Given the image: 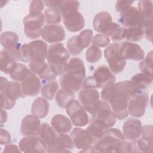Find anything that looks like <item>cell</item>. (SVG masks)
Here are the masks:
<instances>
[{"label": "cell", "instance_id": "obj_1", "mask_svg": "<svg viewBox=\"0 0 153 153\" xmlns=\"http://www.w3.org/2000/svg\"><path fill=\"white\" fill-rule=\"evenodd\" d=\"M139 90H141L131 81H121L103 88L101 98L109 106L117 119L121 120L128 115L127 105L129 99Z\"/></svg>", "mask_w": 153, "mask_h": 153}, {"label": "cell", "instance_id": "obj_2", "mask_svg": "<svg viewBox=\"0 0 153 153\" xmlns=\"http://www.w3.org/2000/svg\"><path fill=\"white\" fill-rule=\"evenodd\" d=\"M85 77L83 61L78 57H74L68 62L66 72L59 79V84L62 89L74 94L80 90Z\"/></svg>", "mask_w": 153, "mask_h": 153}, {"label": "cell", "instance_id": "obj_3", "mask_svg": "<svg viewBox=\"0 0 153 153\" xmlns=\"http://www.w3.org/2000/svg\"><path fill=\"white\" fill-rule=\"evenodd\" d=\"M128 143L120 130L111 127L93 145V152H128Z\"/></svg>", "mask_w": 153, "mask_h": 153}, {"label": "cell", "instance_id": "obj_4", "mask_svg": "<svg viewBox=\"0 0 153 153\" xmlns=\"http://www.w3.org/2000/svg\"><path fill=\"white\" fill-rule=\"evenodd\" d=\"M69 53L62 43H55L48 48V65L56 75H63L67 70Z\"/></svg>", "mask_w": 153, "mask_h": 153}, {"label": "cell", "instance_id": "obj_5", "mask_svg": "<svg viewBox=\"0 0 153 153\" xmlns=\"http://www.w3.org/2000/svg\"><path fill=\"white\" fill-rule=\"evenodd\" d=\"M104 56L113 74H118L125 68L126 60L123 56L121 45L118 42L109 44L104 50Z\"/></svg>", "mask_w": 153, "mask_h": 153}, {"label": "cell", "instance_id": "obj_6", "mask_svg": "<svg viewBox=\"0 0 153 153\" xmlns=\"http://www.w3.org/2000/svg\"><path fill=\"white\" fill-rule=\"evenodd\" d=\"M112 19V16L108 12L100 11L93 19V28L96 32L112 38L121 26L113 22Z\"/></svg>", "mask_w": 153, "mask_h": 153}, {"label": "cell", "instance_id": "obj_7", "mask_svg": "<svg viewBox=\"0 0 153 153\" xmlns=\"http://www.w3.org/2000/svg\"><path fill=\"white\" fill-rule=\"evenodd\" d=\"M45 21V17L43 13L39 14L29 13L25 17L23 23L24 32L26 37L30 39H36L41 36L42 26Z\"/></svg>", "mask_w": 153, "mask_h": 153}, {"label": "cell", "instance_id": "obj_8", "mask_svg": "<svg viewBox=\"0 0 153 153\" xmlns=\"http://www.w3.org/2000/svg\"><path fill=\"white\" fill-rule=\"evenodd\" d=\"M66 112L72 123L78 127H84L89 123V117L78 100L70 101L66 107Z\"/></svg>", "mask_w": 153, "mask_h": 153}, {"label": "cell", "instance_id": "obj_9", "mask_svg": "<svg viewBox=\"0 0 153 153\" xmlns=\"http://www.w3.org/2000/svg\"><path fill=\"white\" fill-rule=\"evenodd\" d=\"M149 100L147 93L143 90H139L128 101V114L134 117H142L145 112L148 102Z\"/></svg>", "mask_w": 153, "mask_h": 153}, {"label": "cell", "instance_id": "obj_10", "mask_svg": "<svg viewBox=\"0 0 153 153\" xmlns=\"http://www.w3.org/2000/svg\"><path fill=\"white\" fill-rule=\"evenodd\" d=\"M91 121L97 120L111 128L116 123L117 118L109 106L103 100H100L91 114Z\"/></svg>", "mask_w": 153, "mask_h": 153}, {"label": "cell", "instance_id": "obj_11", "mask_svg": "<svg viewBox=\"0 0 153 153\" xmlns=\"http://www.w3.org/2000/svg\"><path fill=\"white\" fill-rule=\"evenodd\" d=\"M118 22L127 28L142 27L143 21L137 7L130 6L120 13Z\"/></svg>", "mask_w": 153, "mask_h": 153}, {"label": "cell", "instance_id": "obj_12", "mask_svg": "<svg viewBox=\"0 0 153 153\" xmlns=\"http://www.w3.org/2000/svg\"><path fill=\"white\" fill-rule=\"evenodd\" d=\"M78 100L85 111L91 114L100 101V94L96 88L83 89L78 94Z\"/></svg>", "mask_w": 153, "mask_h": 153}, {"label": "cell", "instance_id": "obj_13", "mask_svg": "<svg viewBox=\"0 0 153 153\" xmlns=\"http://www.w3.org/2000/svg\"><path fill=\"white\" fill-rule=\"evenodd\" d=\"M1 44L4 50L19 60V50L21 44L19 43V36L12 31H5L1 35Z\"/></svg>", "mask_w": 153, "mask_h": 153}, {"label": "cell", "instance_id": "obj_14", "mask_svg": "<svg viewBox=\"0 0 153 153\" xmlns=\"http://www.w3.org/2000/svg\"><path fill=\"white\" fill-rule=\"evenodd\" d=\"M23 96H35L39 94L41 89V82L39 78L30 70L20 82Z\"/></svg>", "mask_w": 153, "mask_h": 153}, {"label": "cell", "instance_id": "obj_15", "mask_svg": "<svg viewBox=\"0 0 153 153\" xmlns=\"http://www.w3.org/2000/svg\"><path fill=\"white\" fill-rule=\"evenodd\" d=\"M43 40L48 43H59L65 38V31L60 25H47L44 26L41 32Z\"/></svg>", "mask_w": 153, "mask_h": 153}, {"label": "cell", "instance_id": "obj_16", "mask_svg": "<svg viewBox=\"0 0 153 153\" xmlns=\"http://www.w3.org/2000/svg\"><path fill=\"white\" fill-rule=\"evenodd\" d=\"M19 149L23 152L42 153L47 152V148L39 137L25 136L19 142Z\"/></svg>", "mask_w": 153, "mask_h": 153}, {"label": "cell", "instance_id": "obj_17", "mask_svg": "<svg viewBox=\"0 0 153 153\" xmlns=\"http://www.w3.org/2000/svg\"><path fill=\"white\" fill-rule=\"evenodd\" d=\"M94 77L97 88H105L113 85L115 81V76L106 65L99 66L94 71Z\"/></svg>", "mask_w": 153, "mask_h": 153}, {"label": "cell", "instance_id": "obj_18", "mask_svg": "<svg viewBox=\"0 0 153 153\" xmlns=\"http://www.w3.org/2000/svg\"><path fill=\"white\" fill-rule=\"evenodd\" d=\"M62 17L66 28L70 32H78L85 26L84 18L78 10L71 11Z\"/></svg>", "mask_w": 153, "mask_h": 153}, {"label": "cell", "instance_id": "obj_19", "mask_svg": "<svg viewBox=\"0 0 153 153\" xmlns=\"http://www.w3.org/2000/svg\"><path fill=\"white\" fill-rule=\"evenodd\" d=\"M1 93L13 101H16L22 94L21 85L16 81H8L6 78L1 77Z\"/></svg>", "mask_w": 153, "mask_h": 153}, {"label": "cell", "instance_id": "obj_20", "mask_svg": "<svg viewBox=\"0 0 153 153\" xmlns=\"http://www.w3.org/2000/svg\"><path fill=\"white\" fill-rule=\"evenodd\" d=\"M142 128V125L140 120L130 118L123 124V134L127 140H135L140 137Z\"/></svg>", "mask_w": 153, "mask_h": 153}, {"label": "cell", "instance_id": "obj_21", "mask_svg": "<svg viewBox=\"0 0 153 153\" xmlns=\"http://www.w3.org/2000/svg\"><path fill=\"white\" fill-rule=\"evenodd\" d=\"M41 124L39 118L32 114L27 115L22 121L20 132L24 136H36Z\"/></svg>", "mask_w": 153, "mask_h": 153}, {"label": "cell", "instance_id": "obj_22", "mask_svg": "<svg viewBox=\"0 0 153 153\" xmlns=\"http://www.w3.org/2000/svg\"><path fill=\"white\" fill-rule=\"evenodd\" d=\"M120 45L123 56L126 60L130 59L139 61L144 59V51L139 45L129 41L123 42Z\"/></svg>", "mask_w": 153, "mask_h": 153}, {"label": "cell", "instance_id": "obj_23", "mask_svg": "<svg viewBox=\"0 0 153 153\" xmlns=\"http://www.w3.org/2000/svg\"><path fill=\"white\" fill-rule=\"evenodd\" d=\"M30 60L45 62L47 59L48 48L47 44L40 39L32 41L28 44Z\"/></svg>", "mask_w": 153, "mask_h": 153}, {"label": "cell", "instance_id": "obj_24", "mask_svg": "<svg viewBox=\"0 0 153 153\" xmlns=\"http://www.w3.org/2000/svg\"><path fill=\"white\" fill-rule=\"evenodd\" d=\"M58 134L53 127L46 123L41 124L38 134V137L47 146V150L55 145Z\"/></svg>", "mask_w": 153, "mask_h": 153}, {"label": "cell", "instance_id": "obj_25", "mask_svg": "<svg viewBox=\"0 0 153 153\" xmlns=\"http://www.w3.org/2000/svg\"><path fill=\"white\" fill-rule=\"evenodd\" d=\"M74 146L80 152H85L87 149L93 146L85 130L79 127H76L73 129L71 134Z\"/></svg>", "mask_w": 153, "mask_h": 153}, {"label": "cell", "instance_id": "obj_26", "mask_svg": "<svg viewBox=\"0 0 153 153\" xmlns=\"http://www.w3.org/2000/svg\"><path fill=\"white\" fill-rule=\"evenodd\" d=\"M108 128H109L99 121H91L90 125L87 127L85 131L92 145H94L102 138Z\"/></svg>", "mask_w": 153, "mask_h": 153}, {"label": "cell", "instance_id": "obj_27", "mask_svg": "<svg viewBox=\"0 0 153 153\" xmlns=\"http://www.w3.org/2000/svg\"><path fill=\"white\" fill-rule=\"evenodd\" d=\"M51 126L58 134H67L71 131L72 127L71 120L60 114H56L52 117Z\"/></svg>", "mask_w": 153, "mask_h": 153}, {"label": "cell", "instance_id": "obj_28", "mask_svg": "<svg viewBox=\"0 0 153 153\" xmlns=\"http://www.w3.org/2000/svg\"><path fill=\"white\" fill-rule=\"evenodd\" d=\"M74 144L71 136L67 134H59L55 145L47 150L48 152H67L74 149Z\"/></svg>", "mask_w": 153, "mask_h": 153}, {"label": "cell", "instance_id": "obj_29", "mask_svg": "<svg viewBox=\"0 0 153 153\" xmlns=\"http://www.w3.org/2000/svg\"><path fill=\"white\" fill-rule=\"evenodd\" d=\"M49 111V103L44 97L36 98L32 103L31 113L38 118L45 117Z\"/></svg>", "mask_w": 153, "mask_h": 153}, {"label": "cell", "instance_id": "obj_30", "mask_svg": "<svg viewBox=\"0 0 153 153\" xmlns=\"http://www.w3.org/2000/svg\"><path fill=\"white\" fill-rule=\"evenodd\" d=\"M17 59L12 54L3 50L0 55V69L5 74H10L17 63Z\"/></svg>", "mask_w": 153, "mask_h": 153}, {"label": "cell", "instance_id": "obj_31", "mask_svg": "<svg viewBox=\"0 0 153 153\" xmlns=\"http://www.w3.org/2000/svg\"><path fill=\"white\" fill-rule=\"evenodd\" d=\"M137 9L142 17L143 23L145 22L152 20L153 8L152 1L144 0L139 1Z\"/></svg>", "mask_w": 153, "mask_h": 153}, {"label": "cell", "instance_id": "obj_32", "mask_svg": "<svg viewBox=\"0 0 153 153\" xmlns=\"http://www.w3.org/2000/svg\"><path fill=\"white\" fill-rule=\"evenodd\" d=\"M131 82L139 89L144 90L152 82V76L143 73H138L131 78Z\"/></svg>", "mask_w": 153, "mask_h": 153}, {"label": "cell", "instance_id": "obj_33", "mask_svg": "<svg viewBox=\"0 0 153 153\" xmlns=\"http://www.w3.org/2000/svg\"><path fill=\"white\" fill-rule=\"evenodd\" d=\"M44 17L48 25H57L62 20V15L59 8H47L45 10Z\"/></svg>", "mask_w": 153, "mask_h": 153}, {"label": "cell", "instance_id": "obj_34", "mask_svg": "<svg viewBox=\"0 0 153 153\" xmlns=\"http://www.w3.org/2000/svg\"><path fill=\"white\" fill-rule=\"evenodd\" d=\"M29 70L26 65L21 63H17L10 74L11 78L15 81L21 82L26 76Z\"/></svg>", "mask_w": 153, "mask_h": 153}, {"label": "cell", "instance_id": "obj_35", "mask_svg": "<svg viewBox=\"0 0 153 153\" xmlns=\"http://www.w3.org/2000/svg\"><path fill=\"white\" fill-rule=\"evenodd\" d=\"M59 89V84L57 81L53 80L48 81L41 88L42 96L47 99L51 100L56 96Z\"/></svg>", "mask_w": 153, "mask_h": 153}, {"label": "cell", "instance_id": "obj_36", "mask_svg": "<svg viewBox=\"0 0 153 153\" xmlns=\"http://www.w3.org/2000/svg\"><path fill=\"white\" fill-rule=\"evenodd\" d=\"M74 99V94L62 88L60 89L56 94V102L62 108H66L70 101Z\"/></svg>", "mask_w": 153, "mask_h": 153}, {"label": "cell", "instance_id": "obj_37", "mask_svg": "<svg viewBox=\"0 0 153 153\" xmlns=\"http://www.w3.org/2000/svg\"><path fill=\"white\" fill-rule=\"evenodd\" d=\"M144 36V30L142 27H133L126 28L125 39L129 42H137Z\"/></svg>", "mask_w": 153, "mask_h": 153}, {"label": "cell", "instance_id": "obj_38", "mask_svg": "<svg viewBox=\"0 0 153 153\" xmlns=\"http://www.w3.org/2000/svg\"><path fill=\"white\" fill-rule=\"evenodd\" d=\"M102 56V50L99 47L92 45L86 51L85 59L90 63H94L99 61Z\"/></svg>", "mask_w": 153, "mask_h": 153}, {"label": "cell", "instance_id": "obj_39", "mask_svg": "<svg viewBox=\"0 0 153 153\" xmlns=\"http://www.w3.org/2000/svg\"><path fill=\"white\" fill-rule=\"evenodd\" d=\"M139 67L142 73L152 76V51L149 52L146 56L142 60Z\"/></svg>", "mask_w": 153, "mask_h": 153}, {"label": "cell", "instance_id": "obj_40", "mask_svg": "<svg viewBox=\"0 0 153 153\" xmlns=\"http://www.w3.org/2000/svg\"><path fill=\"white\" fill-rule=\"evenodd\" d=\"M67 49L72 56H77L83 51L84 48L79 44L78 36L74 35L69 38L67 42Z\"/></svg>", "mask_w": 153, "mask_h": 153}, {"label": "cell", "instance_id": "obj_41", "mask_svg": "<svg viewBox=\"0 0 153 153\" xmlns=\"http://www.w3.org/2000/svg\"><path fill=\"white\" fill-rule=\"evenodd\" d=\"M79 7V2L77 1H73V0L60 1L59 9L60 11L61 15L63 16L71 11L78 10Z\"/></svg>", "mask_w": 153, "mask_h": 153}, {"label": "cell", "instance_id": "obj_42", "mask_svg": "<svg viewBox=\"0 0 153 153\" xmlns=\"http://www.w3.org/2000/svg\"><path fill=\"white\" fill-rule=\"evenodd\" d=\"M78 41L81 47L84 49L88 47L92 42L93 38V32L91 29H85L78 35Z\"/></svg>", "mask_w": 153, "mask_h": 153}, {"label": "cell", "instance_id": "obj_43", "mask_svg": "<svg viewBox=\"0 0 153 153\" xmlns=\"http://www.w3.org/2000/svg\"><path fill=\"white\" fill-rule=\"evenodd\" d=\"M48 64L45 62H38L30 60L29 62L30 70L36 75H40L44 70L48 66Z\"/></svg>", "mask_w": 153, "mask_h": 153}, {"label": "cell", "instance_id": "obj_44", "mask_svg": "<svg viewBox=\"0 0 153 153\" xmlns=\"http://www.w3.org/2000/svg\"><path fill=\"white\" fill-rule=\"evenodd\" d=\"M110 38L101 33L96 35L92 40L93 45L97 47H107L110 43Z\"/></svg>", "mask_w": 153, "mask_h": 153}, {"label": "cell", "instance_id": "obj_45", "mask_svg": "<svg viewBox=\"0 0 153 153\" xmlns=\"http://www.w3.org/2000/svg\"><path fill=\"white\" fill-rule=\"evenodd\" d=\"M44 9V3L42 1H32L29 6V14H39Z\"/></svg>", "mask_w": 153, "mask_h": 153}, {"label": "cell", "instance_id": "obj_46", "mask_svg": "<svg viewBox=\"0 0 153 153\" xmlns=\"http://www.w3.org/2000/svg\"><path fill=\"white\" fill-rule=\"evenodd\" d=\"M19 60L24 62L30 61L28 44H24L21 45L19 50Z\"/></svg>", "mask_w": 153, "mask_h": 153}, {"label": "cell", "instance_id": "obj_47", "mask_svg": "<svg viewBox=\"0 0 153 153\" xmlns=\"http://www.w3.org/2000/svg\"><path fill=\"white\" fill-rule=\"evenodd\" d=\"M56 76L57 75L54 74L49 65H48V66L44 70V71L40 75H39V76L41 79L43 81H48L54 80L56 78Z\"/></svg>", "mask_w": 153, "mask_h": 153}, {"label": "cell", "instance_id": "obj_48", "mask_svg": "<svg viewBox=\"0 0 153 153\" xmlns=\"http://www.w3.org/2000/svg\"><path fill=\"white\" fill-rule=\"evenodd\" d=\"M144 35L147 40L152 42V20L145 22L143 25Z\"/></svg>", "mask_w": 153, "mask_h": 153}, {"label": "cell", "instance_id": "obj_49", "mask_svg": "<svg viewBox=\"0 0 153 153\" xmlns=\"http://www.w3.org/2000/svg\"><path fill=\"white\" fill-rule=\"evenodd\" d=\"M82 87L83 89L97 88L96 82L93 76H89L84 79L82 82Z\"/></svg>", "mask_w": 153, "mask_h": 153}, {"label": "cell", "instance_id": "obj_50", "mask_svg": "<svg viewBox=\"0 0 153 153\" xmlns=\"http://www.w3.org/2000/svg\"><path fill=\"white\" fill-rule=\"evenodd\" d=\"M0 96H1V108L5 109H11L16 104L15 101H13L3 95L0 94Z\"/></svg>", "mask_w": 153, "mask_h": 153}, {"label": "cell", "instance_id": "obj_51", "mask_svg": "<svg viewBox=\"0 0 153 153\" xmlns=\"http://www.w3.org/2000/svg\"><path fill=\"white\" fill-rule=\"evenodd\" d=\"M133 1H117L115 4V9L118 12H121L127 8L131 6Z\"/></svg>", "mask_w": 153, "mask_h": 153}, {"label": "cell", "instance_id": "obj_52", "mask_svg": "<svg viewBox=\"0 0 153 153\" xmlns=\"http://www.w3.org/2000/svg\"><path fill=\"white\" fill-rule=\"evenodd\" d=\"M0 143L1 145H5L11 142V135L10 133L4 128L1 129V136Z\"/></svg>", "mask_w": 153, "mask_h": 153}, {"label": "cell", "instance_id": "obj_53", "mask_svg": "<svg viewBox=\"0 0 153 153\" xmlns=\"http://www.w3.org/2000/svg\"><path fill=\"white\" fill-rule=\"evenodd\" d=\"M21 152L19 147H17V145H13V144H9L6 145L4 147L3 152Z\"/></svg>", "mask_w": 153, "mask_h": 153}, {"label": "cell", "instance_id": "obj_54", "mask_svg": "<svg viewBox=\"0 0 153 153\" xmlns=\"http://www.w3.org/2000/svg\"><path fill=\"white\" fill-rule=\"evenodd\" d=\"M44 5L48 8H59L60 1H44Z\"/></svg>", "mask_w": 153, "mask_h": 153}, {"label": "cell", "instance_id": "obj_55", "mask_svg": "<svg viewBox=\"0 0 153 153\" xmlns=\"http://www.w3.org/2000/svg\"><path fill=\"white\" fill-rule=\"evenodd\" d=\"M7 120V113L5 111V109L1 108V124L5 123Z\"/></svg>", "mask_w": 153, "mask_h": 153}]
</instances>
